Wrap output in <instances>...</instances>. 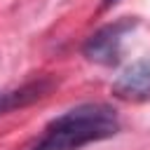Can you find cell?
I'll list each match as a JSON object with an SVG mask.
<instances>
[{"instance_id": "obj_1", "label": "cell", "mask_w": 150, "mask_h": 150, "mask_svg": "<svg viewBox=\"0 0 150 150\" xmlns=\"http://www.w3.org/2000/svg\"><path fill=\"white\" fill-rule=\"evenodd\" d=\"M120 131L117 110L108 103H80L54 117L28 150H80Z\"/></svg>"}, {"instance_id": "obj_3", "label": "cell", "mask_w": 150, "mask_h": 150, "mask_svg": "<svg viewBox=\"0 0 150 150\" xmlns=\"http://www.w3.org/2000/svg\"><path fill=\"white\" fill-rule=\"evenodd\" d=\"M112 94L122 101H148L150 98V56L129 63L112 82Z\"/></svg>"}, {"instance_id": "obj_5", "label": "cell", "mask_w": 150, "mask_h": 150, "mask_svg": "<svg viewBox=\"0 0 150 150\" xmlns=\"http://www.w3.org/2000/svg\"><path fill=\"white\" fill-rule=\"evenodd\" d=\"M117 0H103V7H110V5H115Z\"/></svg>"}, {"instance_id": "obj_2", "label": "cell", "mask_w": 150, "mask_h": 150, "mask_svg": "<svg viewBox=\"0 0 150 150\" xmlns=\"http://www.w3.org/2000/svg\"><path fill=\"white\" fill-rule=\"evenodd\" d=\"M136 26V19H117L112 23H105L101 26L96 33H91L82 47V54L94 61V63H101V66H112L120 61V54H122V42H124V35L129 30H134Z\"/></svg>"}, {"instance_id": "obj_4", "label": "cell", "mask_w": 150, "mask_h": 150, "mask_svg": "<svg viewBox=\"0 0 150 150\" xmlns=\"http://www.w3.org/2000/svg\"><path fill=\"white\" fill-rule=\"evenodd\" d=\"M40 96H42L40 84H28V87H21V89H14V91H0V112L26 105V103H30V101H35Z\"/></svg>"}]
</instances>
